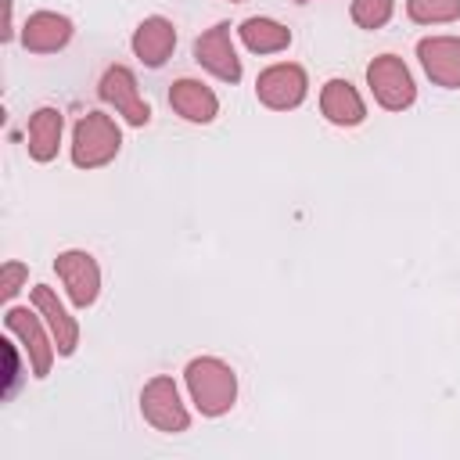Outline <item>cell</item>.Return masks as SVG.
Segmentation results:
<instances>
[{
    "instance_id": "obj_7",
    "label": "cell",
    "mask_w": 460,
    "mask_h": 460,
    "mask_svg": "<svg viewBox=\"0 0 460 460\" xmlns=\"http://www.w3.org/2000/svg\"><path fill=\"white\" fill-rule=\"evenodd\" d=\"M194 58H198L212 75H219V79H226V83H237V79H241V61H237V54H234V47H230V25L208 29V32L194 43Z\"/></svg>"
},
{
    "instance_id": "obj_16",
    "label": "cell",
    "mask_w": 460,
    "mask_h": 460,
    "mask_svg": "<svg viewBox=\"0 0 460 460\" xmlns=\"http://www.w3.org/2000/svg\"><path fill=\"white\" fill-rule=\"evenodd\" d=\"M58 140H61V111L40 108L29 119V155L36 162H50L58 155Z\"/></svg>"
},
{
    "instance_id": "obj_6",
    "label": "cell",
    "mask_w": 460,
    "mask_h": 460,
    "mask_svg": "<svg viewBox=\"0 0 460 460\" xmlns=\"http://www.w3.org/2000/svg\"><path fill=\"white\" fill-rule=\"evenodd\" d=\"M255 93L270 108H295L305 97V72L298 65H273L259 75Z\"/></svg>"
},
{
    "instance_id": "obj_4",
    "label": "cell",
    "mask_w": 460,
    "mask_h": 460,
    "mask_svg": "<svg viewBox=\"0 0 460 460\" xmlns=\"http://www.w3.org/2000/svg\"><path fill=\"white\" fill-rule=\"evenodd\" d=\"M140 410H144V417H147L158 431H183L187 420H190L187 410H183V402H180V395H176L172 377H155V381H147L144 392H140Z\"/></svg>"
},
{
    "instance_id": "obj_5",
    "label": "cell",
    "mask_w": 460,
    "mask_h": 460,
    "mask_svg": "<svg viewBox=\"0 0 460 460\" xmlns=\"http://www.w3.org/2000/svg\"><path fill=\"white\" fill-rule=\"evenodd\" d=\"M54 270H58V277L65 280V288H68V295H72V302H75L79 309H86V305L97 298L101 270H97V262H93L90 252H65V255H58Z\"/></svg>"
},
{
    "instance_id": "obj_20",
    "label": "cell",
    "mask_w": 460,
    "mask_h": 460,
    "mask_svg": "<svg viewBox=\"0 0 460 460\" xmlns=\"http://www.w3.org/2000/svg\"><path fill=\"white\" fill-rule=\"evenodd\" d=\"M22 277H25V266H18V262H7V266H4V280H0V288H4L7 298L18 291V280H22Z\"/></svg>"
},
{
    "instance_id": "obj_10",
    "label": "cell",
    "mask_w": 460,
    "mask_h": 460,
    "mask_svg": "<svg viewBox=\"0 0 460 460\" xmlns=\"http://www.w3.org/2000/svg\"><path fill=\"white\" fill-rule=\"evenodd\" d=\"M172 47H176V29H172V22H165V18H147V22H140V29L133 32V50H137V58H140L144 65H151V68H158V65L172 54Z\"/></svg>"
},
{
    "instance_id": "obj_17",
    "label": "cell",
    "mask_w": 460,
    "mask_h": 460,
    "mask_svg": "<svg viewBox=\"0 0 460 460\" xmlns=\"http://www.w3.org/2000/svg\"><path fill=\"white\" fill-rule=\"evenodd\" d=\"M241 40L255 54H273V50H284L291 43V32L277 22H270V18H248L241 25Z\"/></svg>"
},
{
    "instance_id": "obj_8",
    "label": "cell",
    "mask_w": 460,
    "mask_h": 460,
    "mask_svg": "<svg viewBox=\"0 0 460 460\" xmlns=\"http://www.w3.org/2000/svg\"><path fill=\"white\" fill-rule=\"evenodd\" d=\"M101 97H104L108 104H115L133 126H144V122L151 119V108H147V104L140 101V93H137L133 72L122 68V65H115V68L104 72V79H101Z\"/></svg>"
},
{
    "instance_id": "obj_1",
    "label": "cell",
    "mask_w": 460,
    "mask_h": 460,
    "mask_svg": "<svg viewBox=\"0 0 460 460\" xmlns=\"http://www.w3.org/2000/svg\"><path fill=\"white\" fill-rule=\"evenodd\" d=\"M187 388L198 402L201 413L208 417H219L234 406V395H237V381H234V370L212 356H201L187 367Z\"/></svg>"
},
{
    "instance_id": "obj_15",
    "label": "cell",
    "mask_w": 460,
    "mask_h": 460,
    "mask_svg": "<svg viewBox=\"0 0 460 460\" xmlns=\"http://www.w3.org/2000/svg\"><path fill=\"white\" fill-rule=\"evenodd\" d=\"M320 108H323V115H327L331 122H338V126H356V122H363V101H359V93L352 90V83H345V79H331V83L323 86Z\"/></svg>"
},
{
    "instance_id": "obj_3",
    "label": "cell",
    "mask_w": 460,
    "mask_h": 460,
    "mask_svg": "<svg viewBox=\"0 0 460 460\" xmlns=\"http://www.w3.org/2000/svg\"><path fill=\"white\" fill-rule=\"evenodd\" d=\"M367 79H370L374 97H377L385 108L399 111V108L413 104V93H417V90H413V79H410L406 65H402L395 54H381V58H374L370 68H367Z\"/></svg>"
},
{
    "instance_id": "obj_18",
    "label": "cell",
    "mask_w": 460,
    "mask_h": 460,
    "mask_svg": "<svg viewBox=\"0 0 460 460\" xmlns=\"http://www.w3.org/2000/svg\"><path fill=\"white\" fill-rule=\"evenodd\" d=\"M413 22H453L460 18V0H406Z\"/></svg>"
},
{
    "instance_id": "obj_12",
    "label": "cell",
    "mask_w": 460,
    "mask_h": 460,
    "mask_svg": "<svg viewBox=\"0 0 460 460\" xmlns=\"http://www.w3.org/2000/svg\"><path fill=\"white\" fill-rule=\"evenodd\" d=\"M32 302H36V309L47 316V323H50V331H54V341H58V352L68 356V352L75 349V338H79L75 320L65 313V305L58 302V295H54L47 284H36V288H32Z\"/></svg>"
},
{
    "instance_id": "obj_11",
    "label": "cell",
    "mask_w": 460,
    "mask_h": 460,
    "mask_svg": "<svg viewBox=\"0 0 460 460\" xmlns=\"http://www.w3.org/2000/svg\"><path fill=\"white\" fill-rule=\"evenodd\" d=\"M7 331H14V334L25 341V352H29V359H32V374H36V377H47L54 345H47V334H43V327L36 323V316H29V309H11V313H7Z\"/></svg>"
},
{
    "instance_id": "obj_2",
    "label": "cell",
    "mask_w": 460,
    "mask_h": 460,
    "mask_svg": "<svg viewBox=\"0 0 460 460\" xmlns=\"http://www.w3.org/2000/svg\"><path fill=\"white\" fill-rule=\"evenodd\" d=\"M115 151H119V126L101 111H86L75 122V140H72L75 165H83V169L104 165L108 158H115Z\"/></svg>"
},
{
    "instance_id": "obj_21",
    "label": "cell",
    "mask_w": 460,
    "mask_h": 460,
    "mask_svg": "<svg viewBox=\"0 0 460 460\" xmlns=\"http://www.w3.org/2000/svg\"><path fill=\"white\" fill-rule=\"evenodd\" d=\"M7 352V392L14 388V374H18V363H14V352H11V345L4 349Z\"/></svg>"
},
{
    "instance_id": "obj_9",
    "label": "cell",
    "mask_w": 460,
    "mask_h": 460,
    "mask_svg": "<svg viewBox=\"0 0 460 460\" xmlns=\"http://www.w3.org/2000/svg\"><path fill=\"white\" fill-rule=\"evenodd\" d=\"M420 65L424 72L438 83V86H460V40L453 36H431L417 43Z\"/></svg>"
},
{
    "instance_id": "obj_13",
    "label": "cell",
    "mask_w": 460,
    "mask_h": 460,
    "mask_svg": "<svg viewBox=\"0 0 460 460\" xmlns=\"http://www.w3.org/2000/svg\"><path fill=\"white\" fill-rule=\"evenodd\" d=\"M169 104H172L183 119H190V122H208V119H216V108H219L216 93H212L208 86L194 83V79H180V83H172V90H169Z\"/></svg>"
},
{
    "instance_id": "obj_19",
    "label": "cell",
    "mask_w": 460,
    "mask_h": 460,
    "mask_svg": "<svg viewBox=\"0 0 460 460\" xmlns=\"http://www.w3.org/2000/svg\"><path fill=\"white\" fill-rule=\"evenodd\" d=\"M352 18L363 29H381L392 18V0H352Z\"/></svg>"
},
{
    "instance_id": "obj_14",
    "label": "cell",
    "mask_w": 460,
    "mask_h": 460,
    "mask_svg": "<svg viewBox=\"0 0 460 460\" xmlns=\"http://www.w3.org/2000/svg\"><path fill=\"white\" fill-rule=\"evenodd\" d=\"M72 36V22L61 18V14H50V11H40L25 22V47L29 50H40V54H50L58 47H65Z\"/></svg>"
}]
</instances>
